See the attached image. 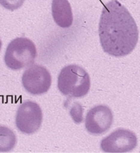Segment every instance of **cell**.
<instances>
[{
	"instance_id": "7",
	"label": "cell",
	"mask_w": 140,
	"mask_h": 153,
	"mask_svg": "<svg viewBox=\"0 0 140 153\" xmlns=\"http://www.w3.org/2000/svg\"><path fill=\"white\" fill-rule=\"evenodd\" d=\"M112 123L113 113L104 105L91 108L85 118V127L91 135H103L111 128Z\"/></svg>"
},
{
	"instance_id": "11",
	"label": "cell",
	"mask_w": 140,
	"mask_h": 153,
	"mask_svg": "<svg viewBox=\"0 0 140 153\" xmlns=\"http://www.w3.org/2000/svg\"><path fill=\"white\" fill-rule=\"evenodd\" d=\"M1 48H2V41H1V39H0V50H1Z\"/></svg>"
},
{
	"instance_id": "3",
	"label": "cell",
	"mask_w": 140,
	"mask_h": 153,
	"mask_svg": "<svg viewBox=\"0 0 140 153\" xmlns=\"http://www.w3.org/2000/svg\"><path fill=\"white\" fill-rule=\"evenodd\" d=\"M37 56L36 46L28 38L14 39L8 44L4 54V63L8 69L19 71L31 65Z\"/></svg>"
},
{
	"instance_id": "4",
	"label": "cell",
	"mask_w": 140,
	"mask_h": 153,
	"mask_svg": "<svg viewBox=\"0 0 140 153\" xmlns=\"http://www.w3.org/2000/svg\"><path fill=\"white\" fill-rule=\"evenodd\" d=\"M43 112L36 102L25 101L19 106L15 116V125L20 132L31 135L40 128Z\"/></svg>"
},
{
	"instance_id": "2",
	"label": "cell",
	"mask_w": 140,
	"mask_h": 153,
	"mask_svg": "<svg viewBox=\"0 0 140 153\" xmlns=\"http://www.w3.org/2000/svg\"><path fill=\"white\" fill-rule=\"evenodd\" d=\"M57 87L62 95L71 98H82L90 91L91 78L82 67L69 65L60 72Z\"/></svg>"
},
{
	"instance_id": "5",
	"label": "cell",
	"mask_w": 140,
	"mask_h": 153,
	"mask_svg": "<svg viewBox=\"0 0 140 153\" xmlns=\"http://www.w3.org/2000/svg\"><path fill=\"white\" fill-rule=\"evenodd\" d=\"M51 75L46 67L34 64L25 70L22 75V85L33 95H44L51 86Z\"/></svg>"
},
{
	"instance_id": "10",
	"label": "cell",
	"mask_w": 140,
	"mask_h": 153,
	"mask_svg": "<svg viewBox=\"0 0 140 153\" xmlns=\"http://www.w3.org/2000/svg\"><path fill=\"white\" fill-rule=\"evenodd\" d=\"M25 3V0H0V4L8 10H16L22 7Z\"/></svg>"
},
{
	"instance_id": "6",
	"label": "cell",
	"mask_w": 140,
	"mask_h": 153,
	"mask_svg": "<svg viewBox=\"0 0 140 153\" xmlns=\"http://www.w3.org/2000/svg\"><path fill=\"white\" fill-rule=\"evenodd\" d=\"M138 145V138L134 133L120 128L103 138L101 141V149L107 153H126L134 149Z\"/></svg>"
},
{
	"instance_id": "1",
	"label": "cell",
	"mask_w": 140,
	"mask_h": 153,
	"mask_svg": "<svg viewBox=\"0 0 140 153\" xmlns=\"http://www.w3.org/2000/svg\"><path fill=\"white\" fill-rule=\"evenodd\" d=\"M103 51L113 57L131 54L139 41L136 22L127 8L118 0L104 5L98 26Z\"/></svg>"
},
{
	"instance_id": "9",
	"label": "cell",
	"mask_w": 140,
	"mask_h": 153,
	"mask_svg": "<svg viewBox=\"0 0 140 153\" xmlns=\"http://www.w3.org/2000/svg\"><path fill=\"white\" fill-rule=\"evenodd\" d=\"M17 143V137L10 128L0 126V152L12 151Z\"/></svg>"
},
{
	"instance_id": "8",
	"label": "cell",
	"mask_w": 140,
	"mask_h": 153,
	"mask_svg": "<svg viewBox=\"0 0 140 153\" xmlns=\"http://www.w3.org/2000/svg\"><path fill=\"white\" fill-rule=\"evenodd\" d=\"M51 13L59 27L67 29L73 24V13L68 0H52Z\"/></svg>"
}]
</instances>
